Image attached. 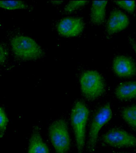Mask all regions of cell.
Instances as JSON below:
<instances>
[{"mask_svg": "<svg viewBox=\"0 0 136 153\" xmlns=\"http://www.w3.org/2000/svg\"><path fill=\"white\" fill-rule=\"evenodd\" d=\"M89 115V110L82 102H77L72 110L70 120L78 153H82L84 148L86 126Z\"/></svg>", "mask_w": 136, "mask_h": 153, "instance_id": "cell-1", "label": "cell"}, {"mask_svg": "<svg viewBox=\"0 0 136 153\" xmlns=\"http://www.w3.org/2000/svg\"><path fill=\"white\" fill-rule=\"evenodd\" d=\"M80 82L82 94L88 100H95L105 92L104 79L97 71L88 70L84 71L81 75Z\"/></svg>", "mask_w": 136, "mask_h": 153, "instance_id": "cell-3", "label": "cell"}, {"mask_svg": "<svg viewBox=\"0 0 136 153\" xmlns=\"http://www.w3.org/2000/svg\"></svg>", "mask_w": 136, "mask_h": 153, "instance_id": "cell-21", "label": "cell"}, {"mask_svg": "<svg viewBox=\"0 0 136 153\" xmlns=\"http://www.w3.org/2000/svg\"><path fill=\"white\" fill-rule=\"evenodd\" d=\"M84 27V22L80 18L68 17L59 22L57 25V30L64 37H74L79 35Z\"/></svg>", "mask_w": 136, "mask_h": 153, "instance_id": "cell-7", "label": "cell"}, {"mask_svg": "<svg viewBox=\"0 0 136 153\" xmlns=\"http://www.w3.org/2000/svg\"><path fill=\"white\" fill-rule=\"evenodd\" d=\"M112 112L110 103L101 107L95 113L91 122L88 143V149L92 152L95 149L101 129L111 120Z\"/></svg>", "mask_w": 136, "mask_h": 153, "instance_id": "cell-5", "label": "cell"}, {"mask_svg": "<svg viewBox=\"0 0 136 153\" xmlns=\"http://www.w3.org/2000/svg\"><path fill=\"white\" fill-rule=\"evenodd\" d=\"M107 1H94L92 2L90 12L91 22L96 25L104 22Z\"/></svg>", "mask_w": 136, "mask_h": 153, "instance_id": "cell-12", "label": "cell"}, {"mask_svg": "<svg viewBox=\"0 0 136 153\" xmlns=\"http://www.w3.org/2000/svg\"><path fill=\"white\" fill-rule=\"evenodd\" d=\"M115 3L128 13H133L135 10L136 3L134 1H117Z\"/></svg>", "mask_w": 136, "mask_h": 153, "instance_id": "cell-16", "label": "cell"}, {"mask_svg": "<svg viewBox=\"0 0 136 153\" xmlns=\"http://www.w3.org/2000/svg\"><path fill=\"white\" fill-rule=\"evenodd\" d=\"M8 122V118L5 112L0 107V134H2L4 133Z\"/></svg>", "mask_w": 136, "mask_h": 153, "instance_id": "cell-17", "label": "cell"}, {"mask_svg": "<svg viewBox=\"0 0 136 153\" xmlns=\"http://www.w3.org/2000/svg\"><path fill=\"white\" fill-rule=\"evenodd\" d=\"M10 46L16 56L22 60H37L44 56L40 46L28 36H15L11 39Z\"/></svg>", "mask_w": 136, "mask_h": 153, "instance_id": "cell-2", "label": "cell"}, {"mask_svg": "<svg viewBox=\"0 0 136 153\" xmlns=\"http://www.w3.org/2000/svg\"><path fill=\"white\" fill-rule=\"evenodd\" d=\"M128 16L121 10L115 9L111 11L106 25L107 32L111 35L126 28L129 24Z\"/></svg>", "mask_w": 136, "mask_h": 153, "instance_id": "cell-9", "label": "cell"}, {"mask_svg": "<svg viewBox=\"0 0 136 153\" xmlns=\"http://www.w3.org/2000/svg\"><path fill=\"white\" fill-rule=\"evenodd\" d=\"M121 115L127 124L136 129V104L125 108L121 111Z\"/></svg>", "mask_w": 136, "mask_h": 153, "instance_id": "cell-13", "label": "cell"}, {"mask_svg": "<svg viewBox=\"0 0 136 153\" xmlns=\"http://www.w3.org/2000/svg\"><path fill=\"white\" fill-rule=\"evenodd\" d=\"M113 69L117 76L128 78L136 75V65L132 58L125 56H118L114 58Z\"/></svg>", "mask_w": 136, "mask_h": 153, "instance_id": "cell-8", "label": "cell"}, {"mask_svg": "<svg viewBox=\"0 0 136 153\" xmlns=\"http://www.w3.org/2000/svg\"><path fill=\"white\" fill-rule=\"evenodd\" d=\"M129 43L132 45V48L136 53V41L131 37L129 39Z\"/></svg>", "mask_w": 136, "mask_h": 153, "instance_id": "cell-19", "label": "cell"}, {"mask_svg": "<svg viewBox=\"0 0 136 153\" xmlns=\"http://www.w3.org/2000/svg\"><path fill=\"white\" fill-rule=\"evenodd\" d=\"M49 135L56 153H67L70 149V139L67 123L64 119L56 120L49 128Z\"/></svg>", "mask_w": 136, "mask_h": 153, "instance_id": "cell-4", "label": "cell"}, {"mask_svg": "<svg viewBox=\"0 0 136 153\" xmlns=\"http://www.w3.org/2000/svg\"><path fill=\"white\" fill-rule=\"evenodd\" d=\"M117 98L121 100H129L136 98V81L120 83L115 90Z\"/></svg>", "mask_w": 136, "mask_h": 153, "instance_id": "cell-11", "label": "cell"}, {"mask_svg": "<svg viewBox=\"0 0 136 153\" xmlns=\"http://www.w3.org/2000/svg\"><path fill=\"white\" fill-rule=\"evenodd\" d=\"M88 1H71L65 6V12L67 13H72L79 8L85 5Z\"/></svg>", "mask_w": 136, "mask_h": 153, "instance_id": "cell-15", "label": "cell"}, {"mask_svg": "<svg viewBox=\"0 0 136 153\" xmlns=\"http://www.w3.org/2000/svg\"><path fill=\"white\" fill-rule=\"evenodd\" d=\"M8 51L4 45L0 43V64L5 62L8 58Z\"/></svg>", "mask_w": 136, "mask_h": 153, "instance_id": "cell-18", "label": "cell"}, {"mask_svg": "<svg viewBox=\"0 0 136 153\" xmlns=\"http://www.w3.org/2000/svg\"><path fill=\"white\" fill-rule=\"evenodd\" d=\"M28 153H49L48 147L43 141L37 126L34 128L30 137Z\"/></svg>", "mask_w": 136, "mask_h": 153, "instance_id": "cell-10", "label": "cell"}, {"mask_svg": "<svg viewBox=\"0 0 136 153\" xmlns=\"http://www.w3.org/2000/svg\"><path fill=\"white\" fill-rule=\"evenodd\" d=\"M28 6L22 1H0V8L7 10L26 9Z\"/></svg>", "mask_w": 136, "mask_h": 153, "instance_id": "cell-14", "label": "cell"}, {"mask_svg": "<svg viewBox=\"0 0 136 153\" xmlns=\"http://www.w3.org/2000/svg\"><path fill=\"white\" fill-rule=\"evenodd\" d=\"M105 144L116 148H132L136 146V137L120 128H113L102 137Z\"/></svg>", "mask_w": 136, "mask_h": 153, "instance_id": "cell-6", "label": "cell"}, {"mask_svg": "<svg viewBox=\"0 0 136 153\" xmlns=\"http://www.w3.org/2000/svg\"><path fill=\"white\" fill-rule=\"evenodd\" d=\"M63 2V1H53L52 2L54 4L58 5L61 4Z\"/></svg>", "mask_w": 136, "mask_h": 153, "instance_id": "cell-20", "label": "cell"}]
</instances>
